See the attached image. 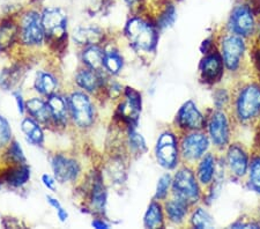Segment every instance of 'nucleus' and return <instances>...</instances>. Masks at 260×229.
<instances>
[{
  "label": "nucleus",
  "mask_w": 260,
  "mask_h": 229,
  "mask_svg": "<svg viewBox=\"0 0 260 229\" xmlns=\"http://www.w3.org/2000/svg\"><path fill=\"white\" fill-rule=\"evenodd\" d=\"M192 226L196 228H212L214 226V221L211 214L204 208H197L193 212L191 218Z\"/></svg>",
  "instance_id": "nucleus-34"
},
{
  "label": "nucleus",
  "mask_w": 260,
  "mask_h": 229,
  "mask_svg": "<svg viewBox=\"0 0 260 229\" xmlns=\"http://www.w3.org/2000/svg\"><path fill=\"white\" fill-rule=\"evenodd\" d=\"M188 205L190 204L184 199L174 195L173 199H169L165 204V212L168 220L175 224L182 223L187 215Z\"/></svg>",
  "instance_id": "nucleus-25"
},
{
  "label": "nucleus",
  "mask_w": 260,
  "mask_h": 229,
  "mask_svg": "<svg viewBox=\"0 0 260 229\" xmlns=\"http://www.w3.org/2000/svg\"><path fill=\"white\" fill-rule=\"evenodd\" d=\"M127 145L129 151L133 154H138V155H141L142 153L147 151V145L145 138L142 137L139 132L136 131V127L128 128L127 133Z\"/></svg>",
  "instance_id": "nucleus-32"
},
{
  "label": "nucleus",
  "mask_w": 260,
  "mask_h": 229,
  "mask_svg": "<svg viewBox=\"0 0 260 229\" xmlns=\"http://www.w3.org/2000/svg\"><path fill=\"white\" fill-rule=\"evenodd\" d=\"M250 185L254 191L260 192V157L254 159L250 166Z\"/></svg>",
  "instance_id": "nucleus-37"
},
{
  "label": "nucleus",
  "mask_w": 260,
  "mask_h": 229,
  "mask_svg": "<svg viewBox=\"0 0 260 229\" xmlns=\"http://www.w3.org/2000/svg\"><path fill=\"white\" fill-rule=\"evenodd\" d=\"M209 147V139L206 135L199 131H191L182 139L180 154L187 162H194L201 159Z\"/></svg>",
  "instance_id": "nucleus-11"
},
{
  "label": "nucleus",
  "mask_w": 260,
  "mask_h": 229,
  "mask_svg": "<svg viewBox=\"0 0 260 229\" xmlns=\"http://www.w3.org/2000/svg\"><path fill=\"white\" fill-rule=\"evenodd\" d=\"M104 30L99 26L94 24H88V26L77 27L73 30V41L82 47L88 45L102 44L104 41Z\"/></svg>",
  "instance_id": "nucleus-19"
},
{
  "label": "nucleus",
  "mask_w": 260,
  "mask_h": 229,
  "mask_svg": "<svg viewBox=\"0 0 260 229\" xmlns=\"http://www.w3.org/2000/svg\"><path fill=\"white\" fill-rule=\"evenodd\" d=\"M124 32L129 44L137 51L153 52L156 49L158 28L155 21L149 18L140 13L133 14L125 24Z\"/></svg>",
  "instance_id": "nucleus-1"
},
{
  "label": "nucleus",
  "mask_w": 260,
  "mask_h": 229,
  "mask_svg": "<svg viewBox=\"0 0 260 229\" xmlns=\"http://www.w3.org/2000/svg\"><path fill=\"white\" fill-rule=\"evenodd\" d=\"M104 55H106V50L101 44L88 45V47H83L81 61L86 68L96 71H104Z\"/></svg>",
  "instance_id": "nucleus-24"
},
{
  "label": "nucleus",
  "mask_w": 260,
  "mask_h": 229,
  "mask_svg": "<svg viewBox=\"0 0 260 229\" xmlns=\"http://www.w3.org/2000/svg\"><path fill=\"white\" fill-rule=\"evenodd\" d=\"M19 41L27 48H40L45 43V31L42 13L36 8H28L18 16Z\"/></svg>",
  "instance_id": "nucleus-2"
},
{
  "label": "nucleus",
  "mask_w": 260,
  "mask_h": 229,
  "mask_svg": "<svg viewBox=\"0 0 260 229\" xmlns=\"http://www.w3.org/2000/svg\"><path fill=\"white\" fill-rule=\"evenodd\" d=\"M244 51L245 43L240 35L230 32L222 41V59L229 71H235L240 66Z\"/></svg>",
  "instance_id": "nucleus-13"
},
{
  "label": "nucleus",
  "mask_w": 260,
  "mask_h": 229,
  "mask_svg": "<svg viewBox=\"0 0 260 229\" xmlns=\"http://www.w3.org/2000/svg\"><path fill=\"white\" fill-rule=\"evenodd\" d=\"M12 127L6 117L0 114V149H6L12 141Z\"/></svg>",
  "instance_id": "nucleus-36"
},
{
  "label": "nucleus",
  "mask_w": 260,
  "mask_h": 229,
  "mask_svg": "<svg viewBox=\"0 0 260 229\" xmlns=\"http://www.w3.org/2000/svg\"><path fill=\"white\" fill-rule=\"evenodd\" d=\"M21 131L26 140L32 146H42L44 144V132L42 125L32 117H24L21 122Z\"/></svg>",
  "instance_id": "nucleus-26"
},
{
  "label": "nucleus",
  "mask_w": 260,
  "mask_h": 229,
  "mask_svg": "<svg viewBox=\"0 0 260 229\" xmlns=\"http://www.w3.org/2000/svg\"><path fill=\"white\" fill-rule=\"evenodd\" d=\"M171 183H173V177H171L170 174L162 175L156 185V191H155V201H158V202L166 201L171 187Z\"/></svg>",
  "instance_id": "nucleus-35"
},
{
  "label": "nucleus",
  "mask_w": 260,
  "mask_h": 229,
  "mask_svg": "<svg viewBox=\"0 0 260 229\" xmlns=\"http://www.w3.org/2000/svg\"><path fill=\"white\" fill-rule=\"evenodd\" d=\"M91 226L98 229H107L110 227V224H109L106 220H103L102 218H96L93 220V222H91Z\"/></svg>",
  "instance_id": "nucleus-42"
},
{
  "label": "nucleus",
  "mask_w": 260,
  "mask_h": 229,
  "mask_svg": "<svg viewBox=\"0 0 260 229\" xmlns=\"http://www.w3.org/2000/svg\"><path fill=\"white\" fill-rule=\"evenodd\" d=\"M56 213L60 222H66L67 219H69V212H67L62 206L59 208V210L56 211Z\"/></svg>",
  "instance_id": "nucleus-43"
},
{
  "label": "nucleus",
  "mask_w": 260,
  "mask_h": 229,
  "mask_svg": "<svg viewBox=\"0 0 260 229\" xmlns=\"http://www.w3.org/2000/svg\"><path fill=\"white\" fill-rule=\"evenodd\" d=\"M198 181L201 184L207 185L213 181L215 175V157L212 154H207L201 157L198 167Z\"/></svg>",
  "instance_id": "nucleus-31"
},
{
  "label": "nucleus",
  "mask_w": 260,
  "mask_h": 229,
  "mask_svg": "<svg viewBox=\"0 0 260 229\" xmlns=\"http://www.w3.org/2000/svg\"><path fill=\"white\" fill-rule=\"evenodd\" d=\"M208 133L212 143L216 147H224L228 144L230 137L229 122L223 111L213 112L208 120Z\"/></svg>",
  "instance_id": "nucleus-15"
},
{
  "label": "nucleus",
  "mask_w": 260,
  "mask_h": 229,
  "mask_svg": "<svg viewBox=\"0 0 260 229\" xmlns=\"http://www.w3.org/2000/svg\"><path fill=\"white\" fill-rule=\"evenodd\" d=\"M123 95L125 99L119 104L117 114L124 123L127 124L128 128L136 127L141 112V94L136 89L126 87Z\"/></svg>",
  "instance_id": "nucleus-10"
},
{
  "label": "nucleus",
  "mask_w": 260,
  "mask_h": 229,
  "mask_svg": "<svg viewBox=\"0 0 260 229\" xmlns=\"http://www.w3.org/2000/svg\"><path fill=\"white\" fill-rule=\"evenodd\" d=\"M237 116L244 122L257 117L260 114V88L250 85L241 90L236 102Z\"/></svg>",
  "instance_id": "nucleus-9"
},
{
  "label": "nucleus",
  "mask_w": 260,
  "mask_h": 229,
  "mask_svg": "<svg viewBox=\"0 0 260 229\" xmlns=\"http://www.w3.org/2000/svg\"><path fill=\"white\" fill-rule=\"evenodd\" d=\"M174 2H182V0H174Z\"/></svg>",
  "instance_id": "nucleus-45"
},
{
  "label": "nucleus",
  "mask_w": 260,
  "mask_h": 229,
  "mask_svg": "<svg viewBox=\"0 0 260 229\" xmlns=\"http://www.w3.org/2000/svg\"><path fill=\"white\" fill-rule=\"evenodd\" d=\"M123 2L129 10L132 12H137V13H139L140 7L142 6V4H144V0H123Z\"/></svg>",
  "instance_id": "nucleus-41"
},
{
  "label": "nucleus",
  "mask_w": 260,
  "mask_h": 229,
  "mask_svg": "<svg viewBox=\"0 0 260 229\" xmlns=\"http://www.w3.org/2000/svg\"><path fill=\"white\" fill-rule=\"evenodd\" d=\"M4 180L13 187L23 186L30 180V168L27 163L12 165L4 175Z\"/></svg>",
  "instance_id": "nucleus-27"
},
{
  "label": "nucleus",
  "mask_w": 260,
  "mask_h": 229,
  "mask_svg": "<svg viewBox=\"0 0 260 229\" xmlns=\"http://www.w3.org/2000/svg\"><path fill=\"white\" fill-rule=\"evenodd\" d=\"M227 161L230 172L235 176L242 177L247 173V169H249V159H247V154L241 146H230L227 154Z\"/></svg>",
  "instance_id": "nucleus-21"
},
{
  "label": "nucleus",
  "mask_w": 260,
  "mask_h": 229,
  "mask_svg": "<svg viewBox=\"0 0 260 229\" xmlns=\"http://www.w3.org/2000/svg\"><path fill=\"white\" fill-rule=\"evenodd\" d=\"M108 175L114 183H123L125 170L120 161L114 160V163H110L108 168Z\"/></svg>",
  "instance_id": "nucleus-38"
},
{
  "label": "nucleus",
  "mask_w": 260,
  "mask_h": 229,
  "mask_svg": "<svg viewBox=\"0 0 260 229\" xmlns=\"http://www.w3.org/2000/svg\"><path fill=\"white\" fill-rule=\"evenodd\" d=\"M13 96L15 99V102H16V108H18V111L20 115H24L26 114V101L23 100L22 94H21L20 90H16L13 91Z\"/></svg>",
  "instance_id": "nucleus-39"
},
{
  "label": "nucleus",
  "mask_w": 260,
  "mask_h": 229,
  "mask_svg": "<svg viewBox=\"0 0 260 229\" xmlns=\"http://www.w3.org/2000/svg\"><path fill=\"white\" fill-rule=\"evenodd\" d=\"M19 40L18 19L6 18L0 22V51H6Z\"/></svg>",
  "instance_id": "nucleus-23"
},
{
  "label": "nucleus",
  "mask_w": 260,
  "mask_h": 229,
  "mask_svg": "<svg viewBox=\"0 0 260 229\" xmlns=\"http://www.w3.org/2000/svg\"><path fill=\"white\" fill-rule=\"evenodd\" d=\"M104 71L110 76H117L124 66V58L116 48H104Z\"/></svg>",
  "instance_id": "nucleus-30"
},
{
  "label": "nucleus",
  "mask_w": 260,
  "mask_h": 229,
  "mask_svg": "<svg viewBox=\"0 0 260 229\" xmlns=\"http://www.w3.org/2000/svg\"><path fill=\"white\" fill-rule=\"evenodd\" d=\"M171 190L176 197L182 198L190 205L196 204L200 198V190L196 175L190 168L184 167L175 174L171 183Z\"/></svg>",
  "instance_id": "nucleus-6"
},
{
  "label": "nucleus",
  "mask_w": 260,
  "mask_h": 229,
  "mask_svg": "<svg viewBox=\"0 0 260 229\" xmlns=\"http://www.w3.org/2000/svg\"><path fill=\"white\" fill-rule=\"evenodd\" d=\"M26 110L30 117L37 120L41 125H52L51 114L47 100L42 96H35L26 101Z\"/></svg>",
  "instance_id": "nucleus-22"
},
{
  "label": "nucleus",
  "mask_w": 260,
  "mask_h": 229,
  "mask_svg": "<svg viewBox=\"0 0 260 229\" xmlns=\"http://www.w3.org/2000/svg\"><path fill=\"white\" fill-rule=\"evenodd\" d=\"M47 202L49 203V205L51 206V207H53L54 210H59V208L61 207V204H60V202L58 201L57 198H54V197H52V195H47Z\"/></svg>",
  "instance_id": "nucleus-44"
},
{
  "label": "nucleus",
  "mask_w": 260,
  "mask_h": 229,
  "mask_svg": "<svg viewBox=\"0 0 260 229\" xmlns=\"http://www.w3.org/2000/svg\"><path fill=\"white\" fill-rule=\"evenodd\" d=\"M165 224V213H163V207L161 203L155 201L150 203L146 211L144 218V226L146 228H161Z\"/></svg>",
  "instance_id": "nucleus-29"
},
{
  "label": "nucleus",
  "mask_w": 260,
  "mask_h": 229,
  "mask_svg": "<svg viewBox=\"0 0 260 229\" xmlns=\"http://www.w3.org/2000/svg\"><path fill=\"white\" fill-rule=\"evenodd\" d=\"M42 183H43V185L47 187L48 190H50V191L56 190L57 180H56V178H54V176L52 177L51 175H49V174L42 175Z\"/></svg>",
  "instance_id": "nucleus-40"
},
{
  "label": "nucleus",
  "mask_w": 260,
  "mask_h": 229,
  "mask_svg": "<svg viewBox=\"0 0 260 229\" xmlns=\"http://www.w3.org/2000/svg\"><path fill=\"white\" fill-rule=\"evenodd\" d=\"M206 120L194 102L187 101L180 108L177 114V125L185 131L203 130Z\"/></svg>",
  "instance_id": "nucleus-14"
},
{
  "label": "nucleus",
  "mask_w": 260,
  "mask_h": 229,
  "mask_svg": "<svg viewBox=\"0 0 260 229\" xmlns=\"http://www.w3.org/2000/svg\"><path fill=\"white\" fill-rule=\"evenodd\" d=\"M42 23L45 31V43L56 45L67 37V13L60 6H47L41 11Z\"/></svg>",
  "instance_id": "nucleus-4"
},
{
  "label": "nucleus",
  "mask_w": 260,
  "mask_h": 229,
  "mask_svg": "<svg viewBox=\"0 0 260 229\" xmlns=\"http://www.w3.org/2000/svg\"><path fill=\"white\" fill-rule=\"evenodd\" d=\"M59 82L57 77L49 71L41 70L36 73L35 80H34V89L42 97H49L51 95L58 93Z\"/></svg>",
  "instance_id": "nucleus-20"
},
{
  "label": "nucleus",
  "mask_w": 260,
  "mask_h": 229,
  "mask_svg": "<svg viewBox=\"0 0 260 229\" xmlns=\"http://www.w3.org/2000/svg\"><path fill=\"white\" fill-rule=\"evenodd\" d=\"M176 19H177V10H176L174 0H167L158 12L155 23H156L158 30H165V29L174 26Z\"/></svg>",
  "instance_id": "nucleus-28"
},
{
  "label": "nucleus",
  "mask_w": 260,
  "mask_h": 229,
  "mask_svg": "<svg viewBox=\"0 0 260 229\" xmlns=\"http://www.w3.org/2000/svg\"><path fill=\"white\" fill-rule=\"evenodd\" d=\"M155 156L157 163L167 170H173L178 165L179 149L178 140L175 133L166 131L157 138L155 146Z\"/></svg>",
  "instance_id": "nucleus-7"
},
{
  "label": "nucleus",
  "mask_w": 260,
  "mask_h": 229,
  "mask_svg": "<svg viewBox=\"0 0 260 229\" xmlns=\"http://www.w3.org/2000/svg\"><path fill=\"white\" fill-rule=\"evenodd\" d=\"M107 187L101 173H95L89 189V210L96 215H103L107 207Z\"/></svg>",
  "instance_id": "nucleus-16"
},
{
  "label": "nucleus",
  "mask_w": 260,
  "mask_h": 229,
  "mask_svg": "<svg viewBox=\"0 0 260 229\" xmlns=\"http://www.w3.org/2000/svg\"><path fill=\"white\" fill-rule=\"evenodd\" d=\"M70 109V119L74 126L80 130H88L93 126L96 110L89 94L83 90H74L67 96Z\"/></svg>",
  "instance_id": "nucleus-3"
},
{
  "label": "nucleus",
  "mask_w": 260,
  "mask_h": 229,
  "mask_svg": "<svg viewBox=\"0 0 260 229\" xmlns=\"http://www.w3.org/2000/svg\"><path fill=\"white\" fill-rule=\"evenodd\" d=\"M200 73L204 81L214 83L219 81L223 74V59L219 53H209L200 64Z\"/></svg>",
  "instance_id": "nucleus-18"
},
{
  "label": "nucleus",
  "mask_w": 260,
  "mask_h": 229,
  "mask_svg": "<svg viewBox=\"0 0 260 229\" xmlns=\"http://www.w3.org/2000/svg\"><path fill=\"white\" fill-rule=\"evenodd\" d=\"M51 168L54 178L60 184L77 182L81 175V166L79 161L66 154H54L51 159Z\"/></svg>",
  "instance_id": "nucleus-8"
},
{
  "label": "nucleus",
  "mask_w": 260,
  "mask_h": 229,
  "mask_svg": "<svg viewBox=\"0 0 260 229\" xmlns=\"http://www.w3.org/2000/svg\"><path fill=\"white\" fill-rule=\"evenodd\" d=\"M257 15V12L251 7L247 0H242V2L235 4L228 20L230 32L242 37L253 34L255 26H257L255 24V16Z\"/></svg>",
  "instance_id": "nucleus-5"
},
{
  "label": "nucleus",
  "mask_w": 260,
  "mask_h": 229,
  "mask_svg": "<svg viewBox=\"0 0 260 229\" xmlns=\"http://www.w3.org/2000/svg\"><path fill=\"white\" fill-rule=\"evenodd\" d=\"M47 102L51 114L53 126L64 127L70 119V109L67 97L65 99L61 94L56 93L47 97Z\"/></svg>",
  "instance_id": "nucleus-17"
},
{
  "label": "nucleus",
  "mask_w": 260,
  "mask_h": 229,
  "mask_svg": "<svg viewBox=\"0 0 260 229\" xmlns=\"http://www.w3.org/2000/svg\"><path fill=\"white\" fill-rule=\"evenodd\" d=\"M5 155L7 157V161L12 165L27 163V159L26 155H24L23 149L16 140H12L11 144L7 146Z\"/></svg>",
  "instance_id": "nucleus-33"
},
{
  "label": "nucleus",
  "mask_w": 260,
  "mask_h": 229,
  "mask_svg": "<svg viewBox=\"0 0 260 229\" xmlns=\"http://www.w3.org/2000/svg\"><path fill=\"white\" fill-rule=\"evenodd\" d=\"M106 72L96 71L83 66L75 74V83L81 90L88 94H99L106 89L107 86Z\"/></svg>",
  "instance_id": "nucleus-12"
}]
</instances>
